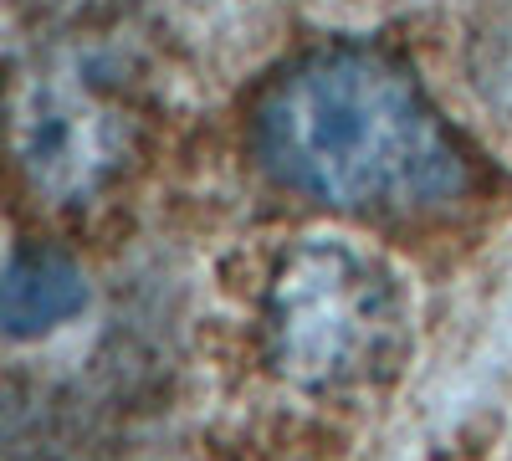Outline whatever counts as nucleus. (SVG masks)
<instances>
[{"label":"nucleus","instance_id":"1","mask_svg":"<svg viewBox=\"0 0 512 461\" xmlns=\"http://www.w3.org/2000/svg\"><path fill=\"white\" fill-rule=\"evenodd\" d=\"M262 170L328 211L436 216L472 185V164L415 72L369 41L297 52L251 103Z\"/></svg>","mask_w":512,"mask_h":461},{"label":"nucleus","instance_id":"2","mask_svg":"<svg viewBox=\"0 0 512 461\" xmlns=\"http://www.w3.org/2000/svg\"><path fill=\"white\" fill-rule=\"evenodd\" d=\"M262 344L272 374L308 395L390 385L415 349L410 287L349 236H308L272 267Z\"/></svg>","mask_w":512,"mask_h":461},{"label":"nucleus","instance_id":"3","mask_svg":"<svg viewBox=\"0 0 512 461\" xmlns=\"http://www.w3.org/2000/svg\"><path fill=\"white\" fill-rule=\"evenodd\" d=\"M11 129L26 185L52 205L93 200L123 175L134 154L128 113L72 72H36L31 82H21Z\"/></svg>","mask_w":512,"mask_h":461},{"label":"nucleus","instance_id":"4","mask_svg":"<svg viewBox=\"0 0 512 461\" xmlns=\"http://www.w3.org/2000/svg\"><path fill=\"white\" fill-rule=\"evenodd\" d=\"M88 308V277L52 246H16L0 272V323L11 339H41Z\"/></svg>","mask_w":512,"mask_h":461}]
</instances>
